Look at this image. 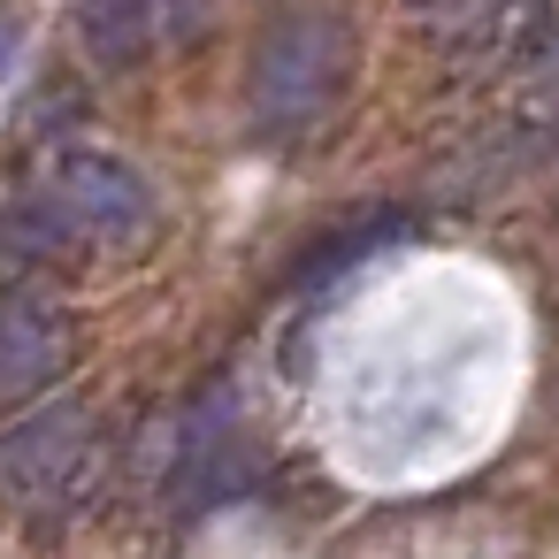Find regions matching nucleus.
I'll use <instances>...</instances> for the list:
<instances>
[{"mask_svg": "<svg viewBox=\"0 0 559 559\" xmlns=\"http://www.w3.org/2000/svg\"><path fill=\"white\" fill-rule=\"evenodd\" d=\"M93 460H100L93 414L78 399H55V406L0 429V498L24 506V513H55L85 490Z\"/></svg>", "mask_w": 559, "mask_h": 559, "instance_id": "3", "label": "nucleus"}, {"mask_svg": "<svg viewBox=\"0 0 559 559\" xmlns=\"http://www.w3.org/2000/svg\"><path fill=\"white\" fill-rule=\"evenodd\" d=\"M70 24H78V47H85L93 70H131V62H146L154 39H162L154 0H78Z\"/></svg>", "mask_w": 559, "mask_h": 559, "instance_id": "5", "label": "nucleus"}, {"mask_svg": "<svg viewBox=\"0 0 559 559\" xmlns=\"http://www.w3.org/2000/svg\"><path fill=\"white\" fill-rule=\"evenodd\" d=\"M39 207L55 215L62 246H100V253H131L154 238L162 207H154V185L123 162V154H100V146H70L55 154L47 185H39Z\"/></svg>", "mask_w": 559, "mask_h": 559, "instance_id": "2", "label": "nucleus"}, {"mask_svg": "<svg viewBox=\"0 0 559 559\" xmlns=\"http://www.w3.org/2000/svg\"><path fill=\"white\" fill-rule=\"evenodd\" d=\"M353 85V32L337 16H276L253 47V70H246V108H253V131L261 139H307L314 123L337 116Z\"/></svg>", "mask_w": 559, "mask_h": 559, "instance_id": "1", "label": "nucleus"}, {"mask_svg": "<svg viewBox=\"0 0 559 559\" xmlns=\"http://www.w3.org/2000/svg\"><path fill=\"white\" fill-rule=\"evenodd\" d=\"M154 16H162V39H169V47H185V39H200V32H207L215 0H154Z\"/></svg>", "mask_w": 559, "mask_h": 559, "instance_id": "6", "label": "nucleus"}, {"mask_svg": "<svg viewBox=\"0 0 559 559\" xmlns=\"http://www.w3.org/2000/svg\"><path fill=\"white\" fill-rule=\"evenodd\" d=\"M62 368H70V314L39 284L0 292V406L39 399L47 383H62Z\"/></svg>", "mask_w": 559, "mask_h": 559, "instance_id": "4", "label": "nucleus"}]
</instances>
